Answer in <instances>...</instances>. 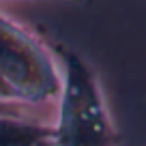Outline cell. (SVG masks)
<instances>
[{
  "instance_id": "obj_1",
  "label": "cell",
  "mask_w": 146,
  "mask_h": 146,
  "mask_svg": "<svg viewBox=\"0 0 146 146\" xmlns=\"http://www.w3.org/2000/svg\"><path fill=\"white\" fill-rule=\"evenodd\" d=\"M56 52L64 64V80L54 146H116L118 133L108 116L95 73L75 50L56 45Z\"/></svg>"
},
{
  "instance_id": "obj_2",
  "label": "cell",
  "mask_w": 146,
  "mask_h": 146,
  "mask_svg": "<svg viewBox=\"0 0 146 146\" xmlns=\"http://www.w3.org/2000/svg\"><path fill=\"white\" fill-rule=\"evenodd\" d=\"M0 82L19 103H41L60 95V73L30 32L0 15Z\"/></svg>"
},
{
  "instance_id": "obj_3",
  "label": "cell",
  "mask_w": 146,
  "mask_h": 146,
  "mask_svg": "<svg viewBox=\"0 0 146 146\" xmlns=\"http://www.w3.org/2000/svg\"><path fill=\"white\" fill-rule=\"evenodd\" d=\"M45 137H54L52 125L35 123L15 114H0V146H32Z\"/></svg>"
},
{
  "instance_id": "obj_4",
  "label": "cell",
  "mask_w": 146,
  "mask_h": 146,
  "mask_svg": "<svg viewBox=\"0 0 146 146\" xmlns=\"http://www.w3.org/2000/svg\"><path fill=\"white\" fill-rule=\"evenodd\" d=\"M0 101H5V103H11V101H19V99L13 95V90H11V88H7L5 84L0 82Z\"/></svg>"
},
{
  "instance_id": "obj_5",
  "label": "cell",
  "mask_w": 146,
  "mask_h": 146,
  "mask_svg": "<svg viewBox=\"0 0 146 146\" xmlns=\"http://www.w3.org/2000/svg\"><path fill=\"white\" fill-rule=\"evenodd\" d=\"M32 146H54V137H45V140H39Z\"/></svg>"
},
{
  "instance_id": "obj_6",
  "label": "cell",
  "mask_w": 146,
  "mask_h": 146,
  "mask_svg": "<svg viewBox=\"0 0 146 146\" xmlns=\"http://www.w3.org/2000/svg\"><path fill=\"white\" fill-rule=\"evenodd\" d=\"M69 2H92V0H69Z\"/></svg>"
}]
</instances>
